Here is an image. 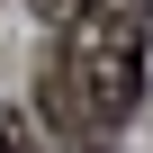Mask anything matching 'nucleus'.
I'll return each instance as SVG.
<instances>
[{"instance_id": "f257e3e1", "label": "nucleus", "mask_w": 153, "mask_h": 153, "mask_svg": "<svg viewBox=\"0 0 153 153\" xmlns=\"http://www.w3.org/2000/svg\"><path fill=\"white\" fill-rule=\"evenodd\" d=\"M144 27H153V0H72L63 9L54 72L99 135H117L144 99Z\"/></svg>"}, {"instance_id": "f03ea898", "label": "nucleus", "mask_w": 153, "mask_h": 153, "mask_svg": "<svg viewBox=\"0 0 153 153\" xmlns=\"http://www.w3.org/2000/svg\"><path fill=\"white\" fill-rule=\"evenodd\" d=\"M0 153H36V135H27V117H18V108H0Z\"/></svg>"}]
</instances>
